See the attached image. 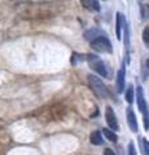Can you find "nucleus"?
Returning <instances> with one entry per match:
<instances>
[{
    "label": "nucleus",
    "instance_id": "nucleus-16",
    "mask_svg": "<svg viewBox=\"0 0 149 155\" xmlns=\"http://www.w3.org/2000/svg\"><path fill=\"white\" fill-rule=\"evenodd\" d=\"M140 14H141V19H148L149 18V5L148 4H143L140 3Z\"/></svg>",
    "mask_w": 149,
    "mask_h": 155
},
{
    "label": "nucleus",
    "instance_id": "nucleus-7",
    "mask_svg": "<svg viewBox=\"0 0 149 155\" xmlns=\"http://www.w3.org/2000/svg\"><path fill=\"white\" fill-rule=\"evenodd\" d=\"M126 118H127V124L131 132L137 133L139 130V124H137V119H136V114L132 110V107H127L126 109Z\"/></svg>",
    "mask_w": 149,
    "mask_h": 155
},
{
    "label": "nucleus",
    "instance_id": "nucleus-15",
    "mask_svg": "<svg viewBox=\"0 0 149 155\" xmlns=\"http://www.w3.org/2000/svg\"><path fill=\"white\" fill-rule=\"evenodd\" d=\"M130 25L126 23L124 25V28H123V44H124V48L128 51L130 49Z\"/></svg>",
    "mask_w": 149,
    "mask_h": 155
},
{
    "label": "nucleus",
    "instance_id": "nucleus-12",
    "mask_svg": "<svg viewBox=\"0 0 149 155\" xmlns=\"http://www.w3.org/2000/svg\"><path fill=\"white\" fill-rule=\"evenodd\" d=\"M82 4L92 12H100V9H101L100 3L96 2V0H82Z\"/></svg>",
    "mask_w": 149,
    "mask_h": 155
},
{
    "label": "nucleus",
    "instance_id": "nucleus-9",
    "mask_svg": "<svg viewBox=\"0 0 149 155\" xmlns=\"http://www.w3.org/2000/svg\"><path fill=\"white\" fill-rule=\"evenodd\" d=\"M101 35H107L103 30H100V28H97V27H92V28H88L87 31H84V34H83V36H84V39L86 40H88L90 43L93 40V39H96V38H99V36H101Z\"/></svg>",
    "mask_w": 149,
    "mask_h": 155
},
{
    "label": "nucleus",
    "instance_id": "nucleus-4",
    "mask_svg": "<svg viewBox=\"0 0 149 155\" xmlns=\"http://www.w3.org/2000/svg\"><path fill=\"white\" fill-rule=\"evenodd\" d=\"M91 48L99 53H113V45L107 35H101L90 43Z\"/></svg>",
    "mask_w": 149,
    "mask_h": 155
},
{
    "label": "nucleus",
    "instance_id": "nucleus-14",
    "mask_svg": "<svg viewBox=\"0 0 149 155\" xmlns=\"http://www.w3.org/2000/svg\"><path fill=\"white\" fill-rule=\"evenodd\" d=\"M139 145L143 155H149V141L145 137H139Z\"/></svg>",
    "mask_w": 149,
    "mask_h": 155
},
{
    "label": "nucleus",
    "instance_id": "nucleus-18",
    "mask_svg": "<svg viewBox=\"0 0 149 155\" xmlns=\"http://www.w3.org/2000/svg\"><path fill=\"white\" fill-rule=\"evenodd\" d=\"M127 154L128 155H136V147H135V143L132 141H130L128 145H127Z\"/></svg>",
    "mask_w": 149,
    "mask_h": 155
},
{
    "label": "nucleus",
    "instance_id": "nucleus-5",
    "mask_svg": "<svg viewBox=\"0 0 149 155\" xmlns=\"http://www.w3.org/2000/svg\"><path fill=\"white\" fill-rule=\"evenodd\" d=\"M105 120H107L109 129L114 130V132L119 130V123H118L117 115H115L112 106H107V107H105Z\"/></svg>",
    "mask_w": 149,
    "mask_h": 155
},
{
    "label": "nucleus",
    "instance_id": "nucleus-17",
    "mask_svg": "<svg viewBox=\"0 0 149 155\" xmlns=\"http://www.w3.org/2000/svg\"><path fill=\"white\" fill-rule=\"evenodd\" d=\"M141 36H143V41L147 45H149V26H145V27H144Z\"/></svg>",
    "mask_w": 149,
    "mask_h": 155
},
{
    "label": "nucleus",
    "instance_id": "nucleus-3",
    "mask_svg": "<svg viewBox=\"0 0 149 155\" xmlns=\"http://www.w3.org/2000/svg\"><path fill=\"white\" fill-rule=\"evenodd\" d=\"M87 78H88V83L91 85V88H92V91L95 92V94L100 97V98H108L109 91L107 88V85L104 84V81L99 76L92 75V74H90Z\"/></svg>",
    "mask_w": 149,
    "mask_h": 155
},
{
    "label": "nucleus",
    "instance_id": "nucleus-11",
    "mask_svg": "<svg viewBox=\"0 0 149 155\" xmlns=\"http://www.w3.org/2000/svg\"><path fill=\"white\" fill-rule=\"evenodd\" d=\"M124 98H126L127 104H130V105L134 104V101H135V98H136V91H135V88H134L132 84H130L126 88V92H124Z\"/></svg>",
    "mask_w": 149,
    "mask_h": 155
},
{
    "label": "nucleus",
    "instance_id": "nucleus-20",
    "mask_svg": "<svg viewBox=\"0 0 149 155\" xmlns=\"http://www.w3.org/2000/svg\"><path fill=\"white\" fill-rule=\"evenodd\" d=\"M145 65H147V69L149 70V58H148V60H147V62H145Z\"/></svg>",
    "mask_w": 149,
    "mask_h": 155
},
{
    "label": "nucleus",
    "instance_id": "nucleus-19",
    "mask_svg": "<svg viewBox=\"0 0 149 155\" xmlns=\"http://www.w3.org/2000/svg\"><path fill=\"white\" fill-rule=\"evenodd\" d=\"M103 155H115V153L113 151L112 149H109V147H107L104 150V153H103Z\"/></svg>",
    "mask_w": 149,
    "mask_h": 155
},
{
    "label": "nucleus",
    "instance_id": "nucleus-13",
    "mask_svg": "<svg viewBox=\"0 0 149 155\" xmlns=\"http://www.w3.org/2000/svg\"><path fill=\"white\" fill-rule=\"evenodd\" d=\"M101 133L105 136V138L109 140L110 142L115 143V142L118 141V136H117V133H115L114 130H112V129H109V128H103V129H101Z\"/></svg>",
    "mask_w": 149,
    "mask_h": 155
},
{
    "label": "nucleus",
    "instance_id": "nucleus-2",
    "mask_svg": "<svg viewBox=\"0 0 149 155\" xmlns=\"http://www.w3.org/2000/svg\"><path fill=\"white\" fill-rule=\"evenodd\" d=\"M86 60L88 61L91 69H92L95 72H97V74L101 78H109L108 66L99 56H96V54H87Z\"/></svg>",
    "mask_w": 149,
    "mask_h": 155
},
{
    "label": "nucleus",
    "instance_id": "nucleus-10",
    "mask_svg": "<svg viewBox=\"0 0 149 155\" xmlns=\"http://www.w3.org/2000/svg\"><path fill=\"white\" fill-rule=\"evenodd\" d=\"M90 142L95 145V146H100V145L104 143V138H103V134L100 130H93L92 133L90 134Z\"/></svg>",
    "mask_w": 149,
    "mask_h": 155
},
{
    "label": "nucleus",
    "instance_id": "nucleus-1",
    "mask_svg": "<svg viewBox=\"0 0 149 155\" xmlns=\"http://www.w3.org/2000/svg\"><path fill=\"white\" fill-rule=\"evenodd\" d=\"M136 104L137 107L143 114V123H144V129L149 130V109L148 104L145 100V94H144V89L141 85L136 87Z\"/></svg>",
    "mask_w": 149,
    "mask_h": 155
},
{
    "label": "nucleus",
    "instance_id": "nucleus-8",
    "mask_svg": "<svg viewBox=\"0 0 149 155\" xmlns=\"http://www.w3.org/2000/svg\"><path fill=\"white\" fill-rule=\"evenodd\" d=\"M127 23L126 17L121 12H117L115 14V35H117L118 40H122V30L124 28V25Z\"/></svg>",
    "mask_w": 149,
    "mask_h": 155
},
{
    "label": "nucleus",
    "instance_id": "nucleus-6",
    "mask_svg": "<svg viewBox=\"0 0 149 155\" xmlns=\"http://www.w3.org/2000/svg\"><path fill=\"white\" fill-rule=\"evenodd\" d=\"M115 87H117L118 93L126 92V67H124V64L122 65V67L117 72V78H115Z\"/></svg>",
    "mask_w": 149,
    "mask_h": 155
}]
</instances>
